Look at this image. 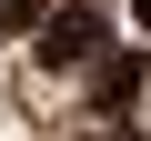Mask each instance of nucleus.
<instances>
[{"label":"nucleus","instance_id":"nucleus-1","mask_svg":"<svg viewBox=\"0 0 151 141\" xmlns=\"http://www.w3.org/2000/svg\"><path fill=\"white\" fill-rule=\"evenodd\" d=\"M30 40H40V60H50V70H81V60H101V50H111V30H101V10H91V0L50 10Z\"/></svg>","mask_w":151,"mask_h":141},{"label":"nucleus","instance_id":"nucleus-2","mask_svg":"<svg viewBox=\"0 0 151 141\" xmlns=\"http://www.w3.org/2000/svg\"><path fill=\"white\" fill-rule=\"evenodd\" d=\"M141 70H151V60H121V50H101V60H91V101H101V111H121V101L141 91Z\"/></svg>","mask_w":151,"mask_h":141},{"label":"nucleus","instance_id":"nucleus-3","mask_svg":"<svg viewBox=\"0 0 151 141\" xmlns=\"http://www.w3.org/2000/svg\"><path fill=\"white\" fill-rule=\"evenodd\" d=\"M50 10H60V0H0V30H40Z\"/></svg>","mask_w":151,"mask_h":141},{"label":"nucleus","instance_id":"nucleus-4","mask_svg":"<svg viewBox=\"0 0 151 141\" xmlns=\"http://www.w3.org/2000/svg\"><path fill=\"white\" fill-rule=\"evenodd\" d=\"M141 20H151V0H141Z\"/></svg>","mask_w":151,"mask_h":141}]
</instances>
